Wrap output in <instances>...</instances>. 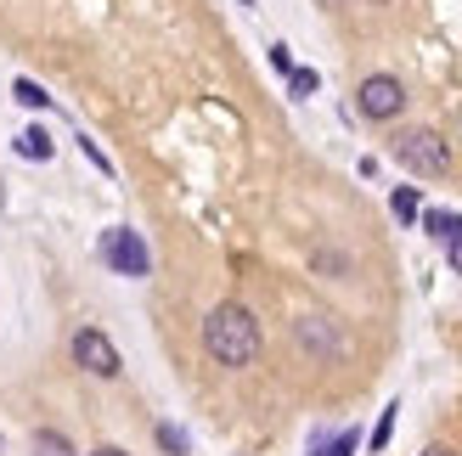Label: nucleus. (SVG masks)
Masks as SVG:
<instances>
[{
  "label": "nucleus",
  "instance_id": "nucleus-1",
  "mask_svg": "<svg viewBox=\"0 0 462 456\" xmlns=\"http://www.w3.org/2000/svg\"><path fill=\"white\" fill-rule=\"evenodd\" d=\"M203 350L231 372L254 367V355H260V315L248 305H215L209 322H203Z\"/></svg>",
  "mask_w": 462,
  "mask_h": 456
},
{
  "label": "nucleus",
  "instance_id": "nucleus-2",
  "mask_svg": "<svg viewBox=\"0 0 462 456\" xmlns=\"http://www.w3.org/2000/svg\"><path fill=\"white\" fill-rule=\"evenodd\" d=\"M395 158L411 175H446L451 169V147L434 130H401L395 135Z\"/></svg>",
  "mask_w": 462,
  "mask_h": 456
},
{
  "label": "nucleus",
  "instance_id": "nucleus-3",
  "mask_svg": "<svg viewBox=\"0 0 462 456\" xmlns=\"http://www.w3.org/2000/svg\"><path fill=\"white\" fill-rule=\"evenodd\" d=\"M356 107H361V119L389 124V119H401V107H406V85L395 74H366L361 90H356Z\"/></svg>",
  "mask_w": 462,
  "mask_h": 456
},
{
  "label": "nucleus",
  "instance_id": "nucleus-4",
  "mask_svg": "<svg viewBox=\"0 0 462 456\" xmlns=\"http://www.w3.org/2000/svg\"><path fill=\"white\" fill-rule=\"evenodd\" d=\"M74 367L90 372V378H119L125 360H119V350H113V338L102 327H79L74 333Z\"/></svg>",
  "mask_w": 462,
  "mask_h": 456
},
{
  "label": "nucleus",
  "instance_id": "nucleus-5",
  "mask_svg": "<svg viewBox=\"0 0 462 456\" xmlns=\"http://www.w3.org/2000/svg\"><path fill=\"white\" fill-rule=\"evenodd\" d=\"M102 260H107L113 270H119V277H135V282H142L147 270H152V254H147V242L135 237L130 225H113V232L102 237Z\"/></svg>",
  "mask_w": 462,
  "mask_h": 456
},
{
  "label": "nucleus",
  "instance_id": "nucleus-6",
  "mask_svg": "<svg viewBox=\"0 0 462 456\" xmlns=\"http://www.w3.org/2000/svg\"><path fill=\"white\" fill-rule=\"evenodd\" d=\"M293 344L305 350L310 360H338L344 355V333L333 315H299L293 322Z\"/></svg>",
  "mask_w": 462,
  "mask_h": 456
},
{
  "label": "nucleus",
  "instance_id": "nucleus-7",
  "mask_svg": "<svg viewBox=\"0 0 462 456\" xmlns=\"http://www.w3.org/2000/svg\"><path fill=\"white\" fill-rule=\"evenodd\" d=\"M423 232L440 237L446 248H462V214H446V209H429L423 214Z\"/></svg>",
  "mask_w": 462,
  "mask_h": 456
},
{
  "label": "nucleus",
  "instance_id": "nucleus-8",
  "mask_svg": "<svg viewBox=\"0 0 462 456\" xmlns=\"http://www.w3.org/2000/svg\"><path fill=\"white\" fill-rule=\"evenodd\" d=\"M12 147H17V158H34V164H51V152H57V147H51V135H45L40 124H34V130H23Z\"/></svg>",
  "mask_w": 462,
  "mask_h": 456
},
{
  "label": "nucleus",
  "instance_id": "nucleus-9",
  "mask_svg": "<svg viewBox=\"0 0 462 456\" xmlns=\"http://www.w3.org/2000/svg\"><path fill=\"white\" fill-rule=\"evenodd\" d=\"M12 102H17V107H34V113H45V107H51V90H45V85H34V79H12Z\"/></svg>",
  "mask_w": 462,
  "mask_h": 456
},
{
  "label": "nucleus",
  "instance_id": "nucleus-10",
  "mask_svg": "<svg viewBox=\"0 0 462 456\" xmlns=\"http://www.w3.org/2000/svg\"><path fill=\"white\" fill-rule=\"evenodd\" d=\"M34 456H74V445L57 428H34Z\"/></svg>",
  "mask_w": 462,
  "mask_h": 456
},
{
  "label": "nucleus",
  "instance_id": "nucleus-11",
  "mask_svg": "<svg viewBox=\"0 0 462 456\" xmlns=\"http://www.w3.org/2000/svg\"><path fill=\"white\" fill-rule=\"evenodd\" d=\"M395 412H401V400H389L383 417H378V428H373V451H383L389 440H395Z\"/></svg>",
  "mask_w": 462,
  "mask_h": 456
},
{
  "label": "nucleus",
  "instance_id": "nucleus-12",
  "mask_svg": "<svg viewBox=\"0 0 462 456\" xmlns=\"http://www.w3.org/2000/svg\"><path fill=\"white\" fill-rule=\"evenodd\" d=\"M316 85H321L316 68H293V74H288V90H293V96H316Z\"/></svg>",
  "mask_w": 462,
  "mask_h": 456
},
{
  "label": "nucleus",
  "instance_id": "nucleus-13",
  "mask_svg": "<svg viewBox=\"0 0 462 456\" xmlns=\"http://www.w3.org/2000/svg\"><path fill=\"white\" fill-rule=\"evenodd\" d=\"M389 209H395V220H418V187H401L389 197Z\"/></svg>",
  "mask_w": 462,
  "mask_h": 456
},
{
  "label": "nucleus",
  "instance_id": "nucleus-14",
  "mask_svg": "<svg viewBox=\"0 0 462 456\" xmlns=\"http://www.w3.org/2000/svg\"><path fill=\"white\" fill-rule=\"evenodd\" d=\"M158 445H164L170 456H187V434H180L175 423H158Z\"/></svg>",
  "mask_w": 462,
  "mask_h": 456
},
{
  "label": "nucleus",
  "instance_id": "nucleus-15",
  "mask_svg": "<svg viewBox=\"0 0 462 456\" xmlns=\"http://www.w3.org/2000/svg\"><path fill=\"white\" fill-rule=\"evenodd\" d=\"M79 152H85V158H90V164H97L102 175H113V158H107V152H102L97 141H90V135H79Z\"/></svg>",
  "mask_w": 462,
  "mask_h": 456
},
{
  "label": "nucleus",
  "instance_id": "nucleus-16",
  "mask_svg": "<svg viewBox=\"0 0 462 456\" xmlns=\"http://www.w3.org/2000/svg\"><path fill=\"white\" fill-rule=\"evenodd\" d=\"M356 445H361V434H338L333 445H321V456H356Z\"/></svg>",
  "mask_w": 462,
  "mask_h": 456
},
{
  "label": "nucleus",
  "instance_id": "nucleus-17",
  "mask_svg": "<svg viewBox=\"0 0 462 456\" xmlns=\"http://www.w3.org/2000/svg\"><path fill=\"white\" fill-rule=\"evenodd\" d=\"M271 68H276V74H293V57H288V45H271Z\"/></svg>",
  "mask_w": 462,
  "mask_h": 456
},
{
  "label": "nucleus",
  "instance_id": "nucleus-18",
  "mask_svg": "<svg viewBox=\"0 0 462 456\" xmlns=\"http://www.w3.org/2000/svg\"><path fill=\"white\" fill-rule=\"evenodd\" d=\"M316 6H321V12H344V6H350V0H316Z\"/></svg>",
  "mask_w": 462,
  "mask_h": 456
},
{
  "label": "nucleus",
  "instance_id": "nucleus-19",
  "mask_svg": "<svg viewBox=\"0 0 462 456\" xmlns=\"http://www.w3.org/2000/svg\"><path fill=\"white\" fill-rule=\"evenodd\" d=\"M423 456H457V451H451V445H429Z\"/></svg>",
  "mask_w": 462,
  "mask_h": 456
},
{
  "label": "nucleus",
  "instance_id": "nucleus-20",
  "mask_svg": "<svg viewBox=\"0 0 462 456\" xmlns=\"http://www.w3.org/2000/svg\"><path fill=\"white\" fill-rule=\"evenodd\" d=\"M90 456H125V451L119 445H102V451H90Z\"/></svg>",
  "mask_w": 462,
  "mask_h": 456
},
{
  "label": "nucleus",
  "instance_id": "nucleus-21",
  "mask_svg": "<svg viewBox=\"0 0 462 456\" xmlns=\"http://www.w3.org/2000/svg\"><path fill=\"white\" fill-rule=\"evenodd\" d=\"M243 6H254V0H243Z\"/></svg>",
  "mask_w": 462,
  "mask_h": 456
}]
</instances>
